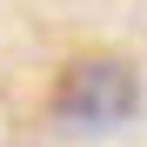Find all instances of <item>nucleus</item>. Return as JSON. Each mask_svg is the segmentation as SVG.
Masks as SVG:
<instances>
[{
    "mask_svg": "<svg viewBox=\"0 0 147 147\" xmlns=\"http://www.w3.org/2000/svg\"><path fill=\"white\" fill-rule=\"evenodd\" d=\"M54 107H60V120H74V127H120V120L140 107V80H134L127 60L94 54V60H74L60 74Z\"/></svg>",
    "mask_w": 147,
    "mask_h": 147,
    "instance_id": "nucleus-1",
    "label": "nucleus"
}]
</instances>
